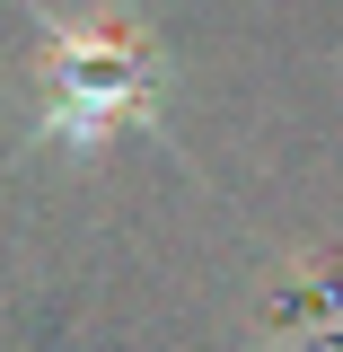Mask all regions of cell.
<instances>
[{"label": "cell", "mask_w": 343, "mask_h": 352, "mask_svg": "<svg viewBox=\"0 0 343 352\" xmlns=\"http://www.w3.org/2000/svg\"><path fill=\"white\" fill-rule=\"evenodd\" d=\"M168 106V53L132 9H62L44 18V141L97 159Z\"/></svg>", "instance_id": "6da1fadb"}]
</instances>
